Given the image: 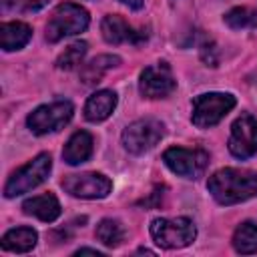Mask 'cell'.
Returning a JSON list of instances; mask_svg holds the SVG:
<instances>
[{"label": "cell", "mask_w": 257, "mask_h": 257, "mask_svg": "<svg viewBox=\"0 0 257 257\" xmlns=\"http://www.w3.org/2000/svg\"><path fill=\"white\" fill-rule=\"evenodd\" d=\"M207 189L221 205L243 203L257 197V171L247 169H219L207 181Z\"/></svg>", "instance_id": "6da1fadb"}, {"label": "cell", "mask_w": 257, "mask_h": 257, "mask_svg": "<svg viewBox=\"0 0 257 257\" xmlns=\"http://www.w3.org/2000/svg\"><path fill=\"white\" fill-rule=\"evenodd\" d=\"M88 22H90V16L80 4L62 2L60 6H56L50 20L46 22V40L58 42L66 36L78 34L88 28Z\"/></svg>", "instance_id": "7a4b0ae2"}, {"label": "cell", "mask_w": 257, "mask_h": 257, "mask_svg": "<svg viewBox=\"0 0 257 257\" xmlns=\"http://www.w3.org/2000/svg\"><path fill=\"white\" fill-rule=\"evenodd\" d=\"M151 237L163 249H181L195 241L197 229L195 223L187 217L177 219H153L151 221Z\"/></svg>", "instance_id": "3957f363"}, {"label": "cell", "mask_w": 257, "mask_h": 257, "mask_svg": "<svg viewBox=\"0 0 257 257\" xmlns=\"http://www.w3.org/2000/svg\"><path fill=\"white\" fill-rule=\"evenodd\" d=\"M52 169V159L48 153H40L36 155L30 163H26L24 167H20L16 173H12V177L8 179L6 187H4V195L8 199L24 195L32 189H36L38 185H42Z\"/></svg>", "instance_id": "277c9868"}, {"label": "cell", "mask_w": 257, "mask_h": 257, "mask_svg": "<svg viewBox=\"0 0 257 257\" xmlns=\"http://www.w3.org/2000/svg\"><path fill=\"white\" fill-rule=\"evenodd\" d=\"M235 96L229 92H205L195 96L193 100V114L191 120L199 128H211L223 120L227 112L235 106Z\"/></svg>", "instance_id": "5b68a950"}, {"label": "cell", "mask_w": 257, "mask_h": 257, "mask_svg": "<svg viewBox=\"0 0 257 257\" xmlns=\"http://www.w3.org/2000/svg\"><path fill=\"white\" fill-rule=\"evenodd\" d=\"M74 106L68 100H54L50 104H42L38 108H34L28 118L26 124L34 135H48V133H56L62 126H66L72 118Z\"/></svg>", "instance_id": "8992f818"}, {"label": "cell", "mask_w": 257, "mask_h": 257, "mask_svg": "<svg viewBox=\"0 0 257 257\" xmlns=\"http://www.w3.org/2000/svg\"><path fill=\"white\" fill-rule=\"evenodd\" d=\"M165 135V124L157 118H139L122 131V147L133 155L151 151Z\"/></svg>", "instance_id": "52a82bcc"}, {"label": "cell", "mask_w": 257, "mask_h": 257, "mask_svg": "<svg viewBox=\"0 0 257 257\" xmlns=\"http://www.w3.org/2000/svg\"><path fill=\"white\" fill-rule=\"evenodd\" d=\"M165 165L183 179H197L203 175L209 155L203 149H183V147H171L163 153Z\"/></svg>", "instance_id": "ba28073f"}, {"label": "cell", "mask_w": 257, "mask_h": 257, "mask_svg": "<svg viewBox=\"0 0 257 257\" xmlns=\"http://www.w3.org/2000/svg\"><path fill=\"white\" fill-rule=\"evenodd\" d=\"M62 189L78 199H104L110 193L112 183L102 173H80L64 177Z\"/></svg>", "instance_id": "9c48e42d"}, {"label": "cell", "mask_w": 257, "mask_h": 257, "mask_svg": "<svg viewBox=\"0 0 257 257\" xmlns=\"http://www.w3.org/2000/svg\"><path fill=\"white\" fill-rule=\"evenodd\" d=\"M175 86H177V80L167 62H157L153 66H147L141 72L139 90L147 98H165L175 90Z\"/></svg>", "instance_id": "30bf717a"}, {"label": "cell", "mask_w": 257, "mask_h": 257, "mask_svg": "<svg viewBox=\"0 0 257 257\" xmlns=\"http://www.w3.org/2000/svg\"><path fill=\"white\" fill-rule=\"evenodd\" d=\"M229 151L237 159H249L257 153V118L253 114H241L233 122Z\"/></svg>", "instance_id": "8fae6325"}, {"label": "cell", "mask_w": 257, "mask_h": 257, "mask_svg": "<svg viewBox=\"0 0 257 257\" xmlns=\"http://www.w3.org/2000/svg\"><path fill=\"white\" fill-rule=\"evenodd\" d=\"M100 32H102V38L108 42V44H139L143 40H147V32L143 30H135L122 16L118 14H108L102 18L100 22Z\"/></svg>", "instance_id": "7c38bea8"}, {"label": "cell", "mask_w": 257, "mask_h": 257, "mask_svg": "<svg viewBox=\"0 0 257 257\" xmlns=\"http://www.w3.org/2000/svg\"><path fill=\"white\" fill-rule=\"evenodd\" d=\"M22 211L26 215H32V217L44 221V223H52L60 217V203L54 195L44 193V195H36V197L26 199L22 205Z\"/></svg>", "instance_id": "4fadbf2b"}, {"label": "cell", "mask_w": 257, "mask_h": 257, "mask_svg": "<svg viewBox=\"0 0 257 257\" xmlns=\"http://www.w3.org/2000/svg\"><path fill=\"white\" fill-rule=\"evenodd\" d=\"M116 106V94L112 90H96L84 104V118L90 122L106 120Z\"/></svg>", "instance_id": "5bb4252c"}, {"label": "cell", "mask_w": 257, "mask_h": 257, "mask_svg": "<svg viewBox=\"0 0 257 257\" xmlns=\"http://www.w3.org/2000/svg\"><path fill=\"white\" fill-rule=\"evenodd\" d=\"M30 38H32V28L24 22H18V20L2 22V26H0V46L6 52L24 48Z\"/></svg>", "instance_id": "9a60e30c"}, {"label": "cell", "mask_w": 257, "mask_h": 257, "mask_svg": "<svg viewBox=\"0 0 257 257\" xmlns=\"http://www.w3.org/2000/svg\"><path fill=\"white\" fill-rule=\"evenodd\" d=\"M92 155V137L86 131H76L64 145L62 151V159L68 165H80L84 161H88Z\"/></svg>", "instance_id": "2e32d148"}, {"label": "cell", "mask_w": 257, "mask_h": 257, "mask_svg": "<svg viewBox=\"0 0 257 257\" xmlns=\"http://www.w3.org/2000/svg\"><path fill=\"white\" fill-rule=\"evenodd\" d=\"M118 64H120V58H118L116 54H98L96 58H92L88 64L82 66V70H80V80H82V84H86V86H94V84H98V82L102 80V76H104L108 70H112V68L118 66Z\"/></svg>", "instance_id": "e0dca14e"}, {"label": "cell", "mask_w": 257, "mask_h": 257, "mask_svg": "<svg viewBox=\"0 0 257 257\" xmlns=\"http://www.w3.org/2000/svg\"><path fill=\"white\" fill-rule=\"evenodd\" d=\"M36 241H38V235L32 227H16L4 233L2 249L10 253H26L36 245Z\"/></svg>", "instance_id": "ac0fdd59"}, {"label": "cell", "mask_w": 257, "mask_h": 257, "mask_svg": "<svg viewBox=\"0 0 257 257\" xmlns=\"http://www.w3.org/2000/svg\"><path fill=\"white\" fill-rule=\"evenodd\" d=\"M233 247L241 255L257 253V225L251 221L241 223L233 233Z\"/></svg>", "instance_id": "d6986e66"}, {"label": "cell", "mask_w": 257, "mask_h": 257, "mask_svg": "<svg viewBox=\"0 0 257 257\" xmlns=\"http://www.w3.org/2000/svg\"><path fill=\"white\" fill-rule=\"evenodd\" d=\"M96 239L106 247H118L124 241V229L116 219H102L96 225Z\"/></svg>", "instance_id": "ffe728a7"}, {"label": "cell", "mask_w": 257, "mask_h": 257, "mask_svg": "<svg viewBox=\"0 0 257 257\" xmlns=\"http://www.w3.org/2000/svg\"><path fill=\"white\" fill-rule=\"evenodd\" d=\"M86 50H88V44H86L84 40L72 42V44L66 46L64 52L58 56L56 66H58L60 70H72V68H76V66L82 62V58L86 56Z\"/></svg>", "instance_id": "44dd1931"}, {"label": "cell", "mask_w": 257, "mask_h": 257, "mask_svg": "<svg viewBox=\"0 0 257 257\" xmlns=\"http://www.w3.org/2000/svg\"><path fill=\"white\" fill-rule=\"evenodd\" d=\"M225 22L233 30L253 28V26H257V12L251 8H245V6H237L225 14Z\"/></svg>", "instance_id": "7402d4cb"}, {"label": "cell", "mask_w": 257, "mask_h": 257, "mask_svg": "<svg viewBox=\"0 0 257 257\" xmlns=\"http://www.w3.org/2000/svg\"><path fill=\"white\" fill-rule=\"evenodd\" d=\"M50 0H2L4 8L10 10H18V12H36L40 8H44Z\"/></svg>", "instance_id": "603a6c76"}, {"label": "cell", "mask_w": 257, "mask_h": 257, "mask_svg": "<svg viewBox=\"0 0 257 257\" xmlns=\"http://www.w3.org/2000/svg\"><path fill=\"white\" fill-rule=\"evenodd\" d=\"M201 58H203V62H205L207 66H217L219 54H217V48H215V44H213L211 40H205V42L201 44Z\"/></svg>", "instance_id": "cb8c5ba5"}, {"label": "cell", "mask_w": 257, "mask_h": 257, "mask_svg": "<svg viewBox=\"0 0 257 257\" xmlns=\"http://www.w3.org/2000/svg\"><path fill=\"white\" fill-rule=\"evenodd\" d=\"M118 2H122V4L128 6L131 10H141V8L145 6V0H118Z\"/></svg>", "instance_id": "d4e9b609"}, {"label": "cell", "mask_w": 257, "mask_h": 257, "mask_svg": "<svg viewBox=\"0 0 257 257\" xmlns=\"http://www.w3.org/2000/svg\"><path fill=\"white\" fill-rule=\"evenodd\" d=\"M84 253H92V255H96V257H98V255H102L100 251L90 249V247H82V249H78V251H76V255H84Z\"/></svg>", "instance_id": "484cf974"}]
</instances>
